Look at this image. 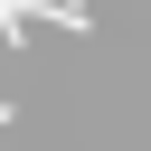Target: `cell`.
<instances>
[{
    "instance_id": "cell-2",
    "label": "cell",
    "mask_w": 151,
    "mask_h": 151,
    "mask_svg": "<svg viewBox=\"0 0 151 151\" xmlns=\"http://www.w3.org/2000/svg\"><path fill=\"white\" fill-rule=\"evenodd\" d=\"M0 123H9V104H0Z\"/></svg>"
},
{
    "instance_id": "cell-1",
    "label": "cell",
    "mask_w": 151,
    "mask_h": 151,
    "mask_svg": "<svg viewBox=\"0 0 151 151\" xmlns=\"http://www.w3.org/2000/svg\"><path fill=\"white\" fill-rule=\"evenodd\" d=\"M47 19H57V28H94V9H85V0H47Z\"/></svg>"
}]
</instances>
